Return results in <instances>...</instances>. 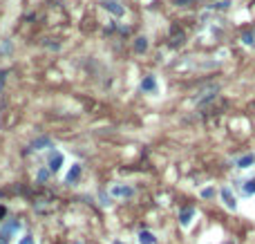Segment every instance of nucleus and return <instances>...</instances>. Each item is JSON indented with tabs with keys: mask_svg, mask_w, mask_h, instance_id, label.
Wrapping results in <instances>:
<instances>
[{
	"mask_svg": "<svg viewBox=\"0 0 255 244\" xmlns=\"http://www.w3.org/2000/svg\"><path fill=\"white\" fill-rule=\"evenodd\" d=\"M110 195L112 197H123V200H128V197L134 195V188L132 186H126V184H114L110 188Z\"/></svg>",
	"mask_w": 255,
	"mask_h": 244,
	"instance_id": "f257e3e1",
	"label": "nucleus"
},
{
	"mask_svg": "<svg viewBox=\"0 0 255 244\" xmlns=\"http://www.w3.org/2000/svg\"><path fill=\"white\" fill-rule=\"evenodd\" d=\"M141 90H144L146 94H154V92L159 90V83H157V76H152V74L144 76V81H141Z\"/></svg>",
	"mask_w": 255,
	"mask_h": 244,
	"instance_id": "f03ea898",
	"label": "nucleus"
},
{
	"mask_svg": "<svg viewBox=\"0 0 255 244\" xmlns=\"http://www.w3.org/2000/svg\"><path fill=\"white\" fill-rule=\"evenodd\" d=\"M219 195H222V202L226 204V208H229V211H237V200H235V195H233V191H231V188H222V193H219Z\"/></svg>",
	"mask_w": 255,
	"mask_h": 244,
	"instance_id": "7ed1b4c3",
	"label": "nucleus"
},
{
	"mask_svg": "<svg viewBox=\"0 0 255 244\" xmlns=\"http://www.w3.org/2000/svg\"><path fill=\"white\" fill-rule=\"evenodd\" d=\"M63 159H65V157L59 153V150H52V155H49V170H54V173H56V170L63 166Z\"/></svg>",
	"mask_w": 255,
	"mask_h": 244,
	"instance_id": "20e7f679",
	"label": "nucleus"
},
{
	"mask_svg": "<svg viewBox=\"0 0 255 244\" xmlns=\"http://www.w3.org/2000/svg\"><path fill=\"white\" fill-rule=\"evenodd\" d=\"M103 7H106V9L110 11V14H114V16H119V18H121L123 14H126V9H123V7L119 5L117 0H106V2H103Z\"/></svg>",
	"mask_w": 255,
	"mask_h": 244,
	"instance_id": "39448f33",
	"label": "nucleus"
},
{
	"mask_svg": "<svg viewBox=\"0 0 255 244\" xmlns=\"http://www.w3.org/2000/svg\"><path fill=\"white\" fill-rule=\"evenodd\" d=\"M192 215H195V208H184V211H181V215H179L181 226H188V224L192 222Z\"/></svg>",
	"mask_w": 255,
	"mask_h": 244,
	"instance_id": "423d86ee",
	"label": "nucleus"
},
{
	"mask_svg": "<svg viewBox=\"0 0 255 244\" xmlns=\"http://www.w3.org/2000/svg\"><path fill=\"white\" fill-rule=\"evenodd\" d=\"M255 164V155H244V157H239L237 161H235V166L237 168H249V166Z\"/></svg>",
	"mask_w": 255,
	"mask_h": 244,
	"instance_id": "0eeeda50",
	"label": "nucleus"
},
{
	"mask_svg": "<svg viewBox=\"0 0 255 244\" xmlns=\"http://www.w3.org/2000/svg\"><path fill=\"white\" fill-rule=\"evenodd\" d=\"M79 177H81V166L74 164L72 168H69V173H67V177H65V181H67V184H74Z\"/></svg>",
	"mask_w": 255,
	"mask_h": 244,
	"instance_id": "6e6552de",
	"label": "nucleus"
},
{
	"mask_svg": "<svg viewBox=\"0 0 255 244\" xmlns=\"http://www.w3.org/2000/svg\"><path fill=\"white\" fill-rule=\"evenodd\" d=\"M219 88L217 85H212V88H208L206 92H202V96H199V99H197V103H204V101H211L212 96H215V92H217Z\"/></svg>",
	"mask_w": 255,
	"mask_h": 244,
	"instance_id": "1a4fd4ad",
	"label": "nucleus"
},
{
	"mask_svg": "<svg viewBox=\"0 0 255 244\" xmlns=\"http://www.w3.org/2000/svg\"><path fill=\"white\" fill-rule=\"evenodd\" d=\"M146 49H148V38H146V36H139L137 41H134V52L144 54Z\"/></svg>",
	"mask_w": 255,
	"mask_h": 244,
	"instance_id": "9d476101",
	"label": "nucleus"
},
{
	"mask_svg": "<svg viewBox=\"0 0 255 244\" xmlns=\"http://www.w3.org/2000/svg\"><path fill=\"white\" fill-rule=\"evenodd\" d=\"M233 2H235V0H217L212 7H215L217 11H229L231 7H233Z\"/></svg>",
	"mask_w": 255,
	"mask_h": 244,
	"instance_id": "9b49d317",
	"label": "nucleus"
},
{
	"mask_svg": "<svg viewBox=\"0 0 255 244\" xmlns=\"http://www.w3.org/2000/svg\"><path fill=\"white\" fill-rule=\"evenodd\" d=\"M139 242H141V244H154V242H157V238H154L150 231H141V235H139Z\"/></svg>",
	"mask_w": 255,
	"mask_h": 244,
	"instance_id": "f8f14e48",
	"label": "nucleus"
},
{
	"mask_svg": "<svg viewBox=\"0 0 255 244\" xmlns=\"http://www.w3.org/2000/svg\"><path fill=\"white\" fill-rule=\"evenodd\" d=\"M242 45H246V47H253V45H255V32L242 34Z\"/></svg>",
	"mask_w": 255,
	"mask_h": 244,
	"instance_id": "ddd939ff",
	"label": "nucleus"
},
{
	"mask_svg": "<svg viewBox=\"0 0 255 244\" xmlns=\"http://www.w3.org/2000/svg\"><path fill=\"white\" fill-rule=\"evenodd\" d=\"M244 193H246V195H255V177L244 184Z\"/></svg>",
	"mask_w": 255,
	"mask_h": 244,
	"instance_id": "4468645a",
	"label": "nucleus"
},
{
	"mask_svg": "<svg viewBox=\"0 0 255 244\" xmlns=\"http://www.w3.org/2000/svg\"><path fill=\"white\" fill-rule=\"evenodd\" d=\"M42 146H49V139H47V137H41L38 141H34V143H32V148H34V150H41Z\"/></svg>",
	"mask_w": 255,
	"mask_h": 244,
	"instance_id": "2eb2a0df",
	"label": "nucleus"
},
{
	"mask_svg": "<svg viewBox=\"0 0 255 244\" xmlns=\"http://www.w3.org/2000/svg\"><path fill=\"white\" fill-rule=\"evenodd\" d=\"M47 177H49V173H47V170H41V173H38V181H45V179H47Z\"/></svg>",
	"mask_w": 255,
	"mask_h": 244,
	"instance_id": "dca6fc26",
	"label": "nucleus"
},
{
	"mask_svg": "<svg viewBox=\"0 0 255 244\" xmlns=\"http://www.w3.org/2000/svg\"><path fill=\"white\" fill-rule=\"evenodd\" d=\"M172 2H175V5H179V7H186V5H191L192 0H172Z\"/></svg>",
	"mask_w": 255,
	"mask_h": 244,
	"instance_id": "f3484780",
	"label": "nucleus"
},
{
	"mask_svg": "<svg viewBox=\"0 0 255 244\" xmlns=\"http://www.w3.org/2000/svg\"><path fill=\"white\" fill-rule=\"evenodd\" d=\"M18 244H34V238H29V235H27V238H22Z\"/></svg>",
	"mask_w": 255,
	"mask_h": 244,
	"instance_id": "a211bd4d",
	"label": "nucleus"
},
{
	"mask_svg": "<svg viewBox=\"0 0 255 244\" xmlns=\"http://www.w3.org/2000/svg\"><path fill=\"white\" fill-rule=\"evenodd\" d=\"M202 197H212V188H204V191H202Z\"/></svg>",
	"mask_w": 255,
	"mask_h": 244,
	"instance_id": "6ab92c4d",
	"label": "nucleus"
},
{
	"mask_svg": "<svg viewBox=\"0 0 255 244\" xmlns=\"http://www.w3.org/2000/svg\"><path fill=\"white\" fill-rule=\"evenodd\" d=\"M0 244H9V240H7V235H0Z\"/></svg>",
	"mask_w": 255,
	"mask_h": 244,
	"instance_id": "aec40b11",
	"label": "nucleus"
},
{
	"mask_svg": "<svg viewBox=\"0 0 255 244\" xmlns=\"http://www.w3.org/2000/svg\"><path fill=\"white\" fill-rule=\"evenodd\" d=\"M5 213H7V211H5V206H0V220L5 218Z\"/></svg>",
	"mask_w": 255,
	"mask_h": 244,
	"instance_id": "412c9836",
	"label": "nucleus"
},
{
	"mask_svg": "<svg viewBox=\"0 0 255 244\" xmlns=\"http://www.w3.org/2000/svg\"><path fill=\"white\" fill-rule=\"evenodd\" d=\"M5 83V72H0V85Z\"/></svg>",
	"mask_w": 255,
	"mask_h": 244,
	"instance_id": "4be33fe9",
	"label": "nucleus"
}]
</instances>
